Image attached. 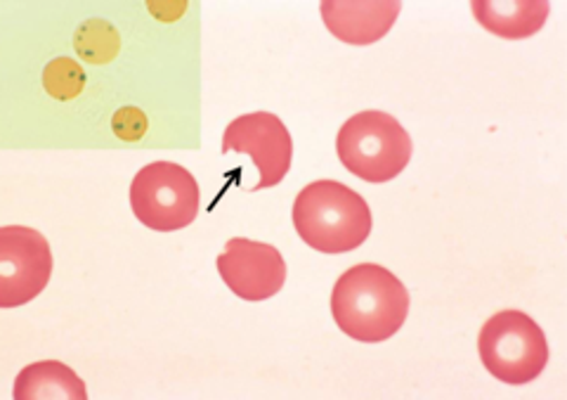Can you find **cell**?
<instances>
[{
	"label": "cell",
	"instance_id": "3",
	"mask_svg": "<svg viewBox=\"0 0 567 400\" xmlns=\"http://www.w3.org/2000/svg\"><path fill=\"white\" fill-rule=\"evenodd\" d=\"M341 164L364 183L398 178L412 160V135L395 116L369 110L350 116L336 137Z\"/></svg>",
	"mask_w": 567,
	"mask_h": 400
},
{
	"label": "cell",
	"instance_id": "2",
	"mask_svg": "<svg viewBox=\"0 0 567 400\" xmlns=\"http://www.w3.org/2000/svg\"><path fill=\"white\" fill-rule=\"evenodd\" d=\"M293 225L315 252L348 254L364 245L374 220L360 193L339 181H317L298 193Z\"/></svg>",
	"mask_w": 567,
	"mask_h": 400
},
{
	"label": "cell",
	"instance_id": "1",
	"mask_svg": "<svg viewBox=\"0 0 567 400\" xmlns=\"http://www.w3.org/2000/svg\"><path fill=\"white\" fill-rule=\"evenodd\" d=\"M331 316L341 332L354 341H388L410 316V291L383 266L360 264L333 285Z\"/></svg>",
	"mask_w": 567,
	"mask_h": 400
},
{
	"label": "cell",
	"instance_id": "6",
	"mask_svg": "<svg viewBox=\"0 0 567 400\" xmlns=\"http://www.w3.org/2000/svg\"><path fill=\"white\" fill-rule=\"evenodd\" d=\"M52 252L48 239L24 225L0 228V308L33 301L48 287Z\"/></svg>",
	"mask_w": 567,
	"mask_h": 400
},
{
	"label": "cell",
	"instance_id": "14",
	"mask_svg": "<svg viewBox=\"0 0 567 400\" xmlns=\"http://www.w3.org/2000/svg\"><path fill=\"white\" fill-rule=\"evenodd\" d=\"M150 121L145 112L137 107H121L112 119V131L123 143H137L145 137Z\"/></svg>",
	"mask_w": 567,
	"mask_h": 400
},
{
	"label": "cell",
	"instance_id": "10",
	"mask_svg": "<svg viewBox=\"0 0 567 400\" xmlns=\"http://www.w3.org/2000/svg\"><path fill=\"white\" fill-rule=\"evenodd\" d=\"M471 12L481 27L506 41L535 37L548 20V0H473Z\"/></svg>",
	"mask_w": 567,
	"mask_h": 400
},
{
	"label": "cell",
	"instance_id": "12",
	"mask_svg": "<svg viewBox=\"0 0 567 400\" xmlns=\"http://www.w3.org/2000/svg\"><path fill=\"white\" fill-rule=\"evenodd\" d=\"M79 58L87 64H110L121 50V39L114 24L106 20H87L74 39Z\"/></svg>",
	"mask_w": 567,
	"mask_h": 400
},
{
	"label": "cell",
	"instance_id": "13",
	"mask_svg": "<svg viewBox=\"0 0 567 400\" xmlns=\"http://www.w3.org/2000/svg\"><path fill=\"white\" fill-rule=\"evenodd\" d=\"M43 89L55 100H74L85 89V72L74 58H58L43 69Z\"/></svg>",
	"mask_w": 567,
	"mask_h": 400
},
{
	"label": "cell",
	"instance_id": "5",
	"mask_svg": "<svg viewBox=\"0 0 567 400\" xmlns=\"http://www.w3.org/2000/svg\"><path fill=\"white\" fill-rule=\"evenodd\" d=\"M131 208L150 230L173 233L197 220L199 185L192 173L173 162H154L137 171L131 183Z\"/></svg>",
	"mask_w": 567,
	"mask_h": 400
},
{
	"label": "cell",
	"instance_id": "11",
	"mask_svg": "<svg viewBox=\"0 0 567 400\" xmlns=\"http://www.w3.org/2000/svg\"><path fill=\"white\" fill-rule=\"evenodd\" d=\"M14 400H85L83 379L60 360H39L17 375Z\"/></svg>",
	"mask_w": 567,
	"mask_h": 400
},
{
	"label": "cell",
	"instance_id": "8",
	"mask_svg": "<svg viewBox=\"0 0 567 400\" xmlns=\"http://www.w3.org/2000/svg\"><path fill=\"white\" fill-rule=\"evenodd\" d=\"M218 273L223 283L244 301L272 299L287 283V264L277 247L235 237L218 256Z\"/></svg>",
	"mask_w": 567,
	"mask_h": 400
},
{
	"label": "cell",
	"instance_id": "7",
	"mask_svg": "<svg viewBox=\"0 0 567 400\" xmlns=\"http://www.w3.org/2000/svg\"><path fill=\"white\" fill-rule=\"evenodd\" d=\"M223 152L248 154L260 171L254 189L279 185L291 168L293 143L284 121L270 112H254L235 119L223 135Z\"/></svg>",
	"mask_w": 567,
	"mask_h": 400
},
{
	"label": "cell",
	"instance_id": "9",
	"mask_svg": "<svg viewBox=\"0 0 567 400\" xmlns=\"http://www.w3.org/2000/svg\"><path fill=\"white\" fill-rule=\"evenodd\" d=\"M333 39L350 45L379 43L402 12L400 0H324L319 6Z\"/></svg>",
	"mask_w": 567,
	"mask_h": 400
},
{
	"label": "cell",
	"instance_id": "4",
	"mask_svg": "<svg viewBox=\"0 0 567 400\" xmlns=\"http://www.w3.org/2000/svg\"><path fill=\"white\" fill-rule=\"evenodd\" d=\"M477 353L492 377L523 387L546 370L548 341L542 327L523 310H499L483 325Z\"/></svg>",
	"mask_w": 567,
	"mask_h": 400
}]
</instances>
